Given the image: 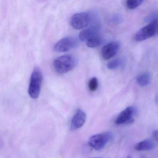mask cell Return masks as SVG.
Here are the masks:
<instances>
[{"label":"cell","instance_id":"obj_1","mask_svg":"<svg viewBox=\"0 0 158 158\" xmlns=\"http://www.w3.org/2000/svg\"><path fill=\"white\" fill-rule=\"evenodd\" d=\"M77 64V60L73 55H63L58 57L53 63V68L59 74H65L73 70Z\"/></svg>","mask_w":158,"mask_h":158},{"label":"cell","instance_id":"obj_2","mask_svg":"<svg viewBox=\"0 0 158 158\" xmlns=\"http://www.w3.org/2000/svg\"><path fill=\"white\" fill-rule=\"evenodd\" d=\"M99 21L96 15L83 12L74 15L71 19L70 23L73 28L77 30L83 29L94 22Z\"/></svg>","mask_w":158,"mask_h":158},{"label":"cell","instance_id":"obj_3","mask_svg":"<svg viewBox=\"0 0 158 158\" xmlns=\"http://www.w3.org/2000/svg\"><path fill=\"white\" fill-rule=\"evenodd\" d=\"M43 81V75L38 67L34 68L30 77L28 94L32 98L36 99L39 97Z\"/></svg>","mask_w":158,"mask_h":158},{"label":"cell","instance_id":"obj_4","mask_svg":"<svg viewBox=\"0 0 158 158\" xmlns=\"http://www.w3.org/2000/svg\"><path fill=\"white\" fill-rule=\"evenodd\" d=\"M113 139V134L110 132H104L96 134L90 137L89 139V144L96 150H101Z\"/></svg>","mask_w":158,"mask_h":158},{"label":"cell","instance_id":"obj_5","mask_svg":"<svg viewBox=\"0 0 158 158\" xmlns=\"http://www.w3.org/2000/svg\"><path fill=\"white\" fill-rule=\"evenodd\" d=\"M158 30V21L149 23L146 26L139 29L135 36V40L137 42L144 41L157 33Z\"/></svg>","mask_w":158,"mask_h":158},{"label":"cell","instance_id":"obj_6","mask_svg":"<svg viewBox=\"0 0 158 158\" xmlns=\"http://www.w3.org/2000/svg\"><path fill=\"white\" fill-rule=\"evenodd\" d=\"M77 45V40L73 37H64L57 42L53 47V50L57 52H64L73 49Z\"/></svg>","mask_w":158,"mask_h":158},{"label":"cell","instance_id":"obj_7","mask_svg":"<svg viewBox=\"0 0 158 158\" xmlns=\"http://www.w3.org/2000/svg\"><path fill=\"white\" fill-rule=\"evenodd\" d=\"M100 27L99 21L93 23L88 27L82 30L79 33L78 36L79 39L82 41H87L91 38L98 35Z\"/></svg>","mask_w":158,"mask_h":158},{"label":"cell","instance_id":"obj_8","mask_svg":"<svg viewBox=\"0 0 158 158\" xmlns=\"http://www.w3.org/2000/svg\"><path fill=\"white\" fill-rule=\"evenodd\" d=\"M135 109L134 106H129L122 111L117 116L115 123L117 125L129 124L134 121V116Z\"/></svg>","mask_w":158,"mask_h":158},{"label":"cell","instance_id":"obj_9","mask_svg":"<svg viewBox=\"0 0 158 158\" xmlns=\"http://www.w3.org/2000/svg\"><path fill=\"white\" fill-rule=\"evenodd\" d=\"M120 47V43L117 41H114L106 44L102 49V58L105 60L111 59L118 52Z\"/></svg>","mask_w":158,"mask_h":158},{"label":"cell","instance_id":"obj_10","mask_svg":"<svg viewBox=\"0 0 158 158\" xmlns=\"http://www.w3.org/2000/svg\"><path fill=\"white\" fill-rule=\"evenodd\" d=\"M86 119L85 113L80 109L77 110L71 121V130H76L81 128L85 124Z\"/></svg>","mask_w":158,"mask_h":158},{"label":"cell","instance_id":"obj_11","mask_svg":"<svg viewBox=\"0 0 158 158\" xmlns=\"http://www.w3.org/2000/svg\"><path fill=\"white\" fill-rule=\"evenodd\" d=\"M155 143L150 139H145L135 144V149L139 151H145L152 150L155 147Z\"/></svg>","mask_w":158,"mask_h":158},{"label":"cell","instance_id":"obj_12","mask_svg":"<svg viewBox=\"0 0 158 158\" xmlns=\"http://www.w3.org/2000/svg\"><path fill=\"white\" fill-rule=\"evenodd\" d=\"M151 77L149 73L148 72L139 75L136 77V82L140 87H146L150 83Z\"/></svg>","mask_w":158,"mask_h":158},{"label":"cell","instance_id":"obj_13","mask_svg":"<svg viewBox=\"0 0 158 158\" xmlns=\"http://www.w3.org/2000/svg\"><path fill=\"white\" fill-rule=\"evenodd\" d=\"M102 39L99 35L95 36L89 39L86 41V45L88 48H95L98 47L101 44Z\"/></svg>","mask_w":158,"mask_h":158},{"label":"cell","instance_id":"obj_14","mask_svg":"<svg viewBox=\"0 0 158 158\" xmlns=\"http://www.w3.org/2000/svg\"><path fill=\"white\" fill-rule=\"evenodd\" d=\"M144 2L142 0H127V7L129 10H134L140 6Z\"/></svg>","mask_w":158,"mask_h":158},{"label":"cell","instance_id":"obj_15","mask_svg":"<svg viewBox=\"0 0 158 158\" xmlns=\"http://www.w3.org/2000/svg\"><path fill=\"white\" fill-rule=\"evenodd\" d=\"M122 64V61L120 59H115L109 62L107 64V67L109 70H114L119 68Z\"/></svg>","mask_w":158,"mask_h":158},{"label":"cell","instance_id":"obj_16","mask_svg":"<svg viewBox=\"0 0 158 158\" xmlns=\"http://www.w3.org/2000/svg\"><path fill=\"white\" fill-rule=\"evenodd\" d=\"M89 89L92 92L96 91L98 87V78L93 77L90 79L88 84Z\"/></svg>","mask_w":158,"mask_h":158},{"label":"cell","instance_id":"obj_17","mask_svg":"<svg viewBox=\"0 0 158 158\" xmlns=\"http://www.w3.org/2000/svg\"><path fill=\"white\" fill-rule=\"evenodd\" d=\"M158 18V13H152L151 14L149 15H148L145 21L146 22H148L150 23L154 21H157V19Z\"/></svg>","mask_w":158,"mask_h":158},{"label":"cell","instance_id":"obj_18","mask_svg":"<svg viewBox=\"0 0 158 158\" xmlns=\"http://www.w3.org/2000/svg\"><path fill=\"white\" fill-rule=\"evenodd\" d=\"M112 22L115 24L120 23L123 21V18L118 15H115L111 18Z\"/></svg>","mask_w":158,"mask_h":158},{"label":"cell","instance_id":"obj_19","mask_svg":"<svg viewBox=\"0 0 158 158\" xmlns=\"http://www.w3.org/2000/svg\"><path fill=\"white\" fill-rule=\"evenodd\" d=\"M152 136L153 139L158 142V130H155L152 132Z\"/></svg>","mask_w":158,"mask_h":158},{"label":"cell","instance_id":"obj_20","mask_svg":"<svg viewBox=\"0 0 158 158\" xmlns=\"http://www.w3.org/2000/svg\"><path fill=\"white\" fill-rule=\"evenodd\" d=\"M155 101L156 104L158 105V95H157V96H156V98H155Z\"/></svg>","mask_w":158,"mask_h":158},{"label":"cell","instance_id":"obj_21","mask_svg":"<svg viewBox=\"0 0 158 158\" xmlns=\"http://www.w3.org/2000/svg\"><path fill=\"white\" fill-rule=\"evenodd\" d=\"M127 158H130V157H127Z\"/></svg>","mask_w":158,"mask_h":158},{"label":"cell","instance_id":"obj_22","mask_svg":"<svg viewBox=\"0 0 158 158\" xmlns=\"http://www.w3.org/2000/svg\"></svg>","mask_w":158,"mask_h":158}]
</instances>
